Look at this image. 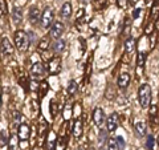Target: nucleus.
Here are the masks:
<instances>
[{
  "label": "nucleus",
  "mask_w": 159,
  "mask_h": 150,
  "mask_svg": "<svg viewBox=\"0 0 159 150\" xmlns=\"http://www.w3.org/2000/svg\"><path fill=\"white\" fill-rule=\"evenodd\" d=\"M15 39V44H16V48L20 52H27L29 48V36L28 33H25L24 31H16L13 35Z\"/></svg>",
  "instance_id": "nucleus-1"
},
{
  "label": "nucleus",
  "mask_w": 159,
  "mask_h": 150,
  "mask_svg": "<svg viewBox=\"0 0 159 150\" xmlns=\"http://www.w3.org/2000/svg\"><path fill=\"white\" fill-rule=\"evenodd\" d=\"M138 98L139 104L142 108H148L151 102V88L148 84H142L138 91Z\"/></svg>",
  "instance_id": "nucleus-2"
},
{
  "label": "nucleus",
  "mask_w": 159,
  "mask_h": 150,
  "mask_svg": "<svg viewBox=\"0 0 159 150\" xmlns=\"http://www.w3.org/2000/svg\"><path fill=\"white\" fill-rule=\"evenodd\" d=\"M41 23L44 28H49L51 26H53V11L52 8L47 7L43 12V17H41Z\"/></svg>",
  "instance_id": "nucleus-3"
},
{
  "label": "nucleus",
  "mask_w": 159,
  "mask_h": 150,
  "mask_svg": "<svg viewBox=\"0 0 159 150\" xmlns=\"http://www.w3.org/2000/svg\"><path fill=\"white\" fill-rule=\"evenodd\" d=\"M47 69H48V72L51 74H57L60 71H61V60H60L58 57L51 59V61H49Z\"/></svg>",
  "instance_id": "nucleus-4"
},
{
  "label": "nucleus",
  "mask_w": 159,
  "mask_h": 150,
  "mask_svg": "<svg viewBox=\"0 0 159 150\" xmlns=\"http://www.w3.org/2000/svg\"><path fill=\"white\" fill-rule=\"evenodd\" d=\"M62 33H64V24L60 23V21L53 23V26L51 28V37L58 40L60 37H61Z\"/></svg>",
  "instance_id": "nucleus-5"
},
{
  "label": "nucleus",
  "mask_w": 159,
  "mask_h": 150,
  "mask_svg": "<svg viewBox=\"0 0 159 150\" xmlns=\"http://www.w3.org/2000/svg\"><path fill=\"white\" fill-rule=\"evenodd\" d=\"M93 121L97 126H102L103 122H105V113L101 108H96L93 112Z\"/></svg>",
  "instance_id": "nucleus-6"
},
{
  "label": "nucleus",
  "mask_w": 159,
  "mask_h": 150,
  "mask_svg": "<svg viewBox=\"0 0 159 150\" xmlns=\"http://www.w3.org/2000/svg\"><path fill=\"white\" fill-rule=\"evenodd\" d=\"M29 134H31V128L27 124H21L19 126V132H17V137L20 141H27L29 138Z\"/></svg>",
  "instance_id": "nucleus-7"
},
{
  "label": "nucleus",
  "mask_w": 159,
  "mask_h": 150,
  "mask_svg": "<svg viewBox=\"0 0 159 150\" xmlns=\"http://www.w3.org/2000/svg\"><path fill=\"white\" fill-rule=\"evenodd\" d=\"M106 125H107V130L109 132L116 130L117 126H118V116H117V113H113V114H110V116L107 117Z\"/></svg>",
  "instance_id": "nucleus-8"
},
{
  "label": "nucleus",
  "mask_w": 159,
  "mask_h": 150,
  "mask_svg": "<svg viewBox=\"0 0 159 150\" xmlns=\"http://www.w3.org/2000/svg\"><path fill=\"white\" fill-rule=\"evenodd\" d=\"M2 53L3 54H12L13 53V45L9 43V40L7 37L2 39Z\"/></svg>",
  "instance_id": "nucleus-9"
},
{
  "label": "nucleus",
  "mask_w": 159,
  "mask_h": 150,
  "mask_svg": "<svg viewBox=\"0 0 159 150\" xmlns=\"http://www.w3.org/2000/svg\"><path fill=\"white\" fill-rule=\"evenodd\" d=\"M31 72L34 77H41V76H44V73H45V68H44L41 63H34L31 68Z\"/></svg>",
  "instance_id": "nucleus-10"
},
{
  "label": "nucleus",
  "mask_w": 159,
  "mask_h": 150,
  "mask_svg": "<svg viewBox=\"0 0 159 150\" xmlns=\"http://www.w3.org/2000/svg\"><path fill=\"white\" fill-rule=\"evenodd\" d=\"M40 17H43V15L40 13V9L37 7H31L29 9V20H31L32 24H37V21L40 20Z\"/></svg>",
  "instance_id": "nucleus-11"
},
{
  "label": "nucleus",
  "mask_w": 159,
  "mask_h": 150,
  "mask_svg": "<svg viewBox=\"0 0 159 150\" xmlns=\"http://www.w3.org/2000/svg\"><path fill=\"white\" fill-rule=\"evenodd\" d=\"M130 84V74L129 73H121L118 77V87L125 89L127 88V85Z\"/></svg>",
  "instance_id": "nucleus-12"
},
{
  "label": "nucleus",
  "mask_w": 159,
  "mask_h": 150,
  "mask_svg": "<svg viewBox=\"0 0 159 150\" xmlns=\"http://www.w3.org/2000/svg\"><path fill=\"white\" fill-rule=\"evenodd\" d=\"M21 20H23V12H21V9H20L19 7H15L12 9V21L15 24H20V23H21Z\"/></svg>",
  "instance_id": "nucleus-13"
},
{
  "label": "nucleus",
  "mask_w": 159,
  "mask_h": 150,
  "mask_svg": "<svg viewBox=\"0 0 159 150\" xmlns=\"http://www.w3.org/2000/svg\"><path fill=\"white\" fill-rule=\"evenodd\" d=\"M70 15H72V4L69 2H66V3H64V6L61 8V16L64 19H69Z\"/></svg>",
  "instance_id": "nucleus-14"
},
{
  "label": "nucleus",
  "mask_w": 159,
  "mask_h": 150,
  "mask_svg": "<svg viewBox=\"0 0 159 150\" xmlns=\"http://www.w3.org/2000/svg\"><path fill=\"white\" fill-rule=\"evenodd\" d=\"M82 134V122L80 120L74 121V126H73V136L74 138H80Z\"/></svg>",
  "instance_id": "nucleus-15"
},
{
  "label": "nucleus",
  "mask_w": 159,
  "mask_h": 150,
  "mask_svg": "<svg viewBox=\"0 0 159 150\" xmlns=\"http://www.w3.org/2000/svg\"><path fill=\"white\" fill-rule=\"evenodd\" d=\"M125 51L126 53H133L134 51H135V40H134L133 37H129L126 40V43H125Z\"/></svg>",
  "instance_id": "nucleus-16"
},
{
  "label": "nucleus",
  "mask_w": 159,
  "mask_h": 150,
  "mask_svg": "<svg viewBox=\"0 0 159 150\" xmlns=\"http://www.w3.org/2000/svg\"><path fill=\"white\" fill-rule=\"evenodd\" d=\"M134 129H135V132L139 137H143L146 134V124L145 122H137Z\"/></svg>",
  "instance_id": "nucleus-17"
},
{
  "label": "nucleus",
  "mask_w": 159,
  "mask_h": 150,
  "mask_svg": "<svg viewBox=\"0 0 159 150\" xmlns=\"http://www.w3.org/2000/svg\"><path fill=\"white\" fill-rule=\"evenodd\" d=\"M64 49H65V41L61 39H58L56 43H54V45H53V51L56 52V53H61Z\"/></svg>",
  "instance_id": "nucleus-18"
},
{
  "label": "nucleus",
  "mask_w": 159,
  "mask_h": 150,
  "mask_svg": "<svg viewBox=\"0 0 159 150\" xmlns=\"http://www.w3.org/2000/svg\"><path fill=\"white\" fill-rule=\"evenodd\" d=\"M107 148H109V150H119L121 149L118 145L117 138H109L107 139Z\"/></svg>",
  "instance_id": "nucleus-19"
},
{
  "label": "nucleus",
  "mask_w": 159,
  "mask_h": 150,
  "mask_svg": "<svg viewBox=\"0 0 159 150\" xmlns=\"http://www.w3.org/2000/svg\"><path fill=\"white\" fill-rule=\"evenodd\" d=\"M77 89H78L77 82L74 81V80H70V81H69V85H68V93L70 94V96H73V94L77 92Z\"/></svg>",
  "instance_id": "nucleus-20"
},
{
  "label": "nucleus",
  "mask_w": 159,
  "mask_h": 150,
  "mask_svg": "<svg viewBox=\"0 0 159 150\" xmlns=\"http://www.w3.org/2000/svg\"><path fill=\"white\" fill-rule=\"evenodd\" d=\"M17 138L16 134H12L11 137H9V142H8V146L11 150H16V146H17Z\"/></svg>",
  "instance_id": "nucleus-21"
},
{
  "label": "nucleus",
  "mask_w": 159,
  "mask_h": 150,
  "mask_svg": "<svg viewBox=\"0 0 159 150\" xmlns=\"http://www.w3.org/2000/svg\"><path fill=\"white\" fill-rule=\"evenodd\" d=\"M145 61H146V53L139 52L138 53V57H137V65L139 68H142L143 65H145Z\"/></svg>",
  "instance_id": "nucleus-22"
},
{
  "label": "nucleus",
  "mask_w": 159,
  "mask_h": 150,
  "mask_svg": "<svg viewBox=\"0 0 159 150\" xmlns=\"http://www.w3.org/2000/svg\"><path fill=\"white\" fill-rule=\"evenodd\" d=\"M65 148H66V139L64 138V137H61V138H58V141L56 142V150H65Z\"/></svg>",
  "instance_id": "nucleus-23"
},
{
  "label": "nucleus",
  "mask_w": 159,
  "mask_h": 150,
  "mask_svg": "<svg viewBox=\"0 0 159 150\" xmlns=\"http://www.w3.org/2000/svg\"><path fill=\"white\" fill-rule=\"evenodd\" d=\"M151 16L154 20H158V17H159V3L158 2L154 3V6L151 8Z\"/></svg>",
  "instance_id": "nucleus-24"
},
{
  "label": "nucleus",
  "mask_w": 159,
  "mask_h": 150,
  "mask_svg": "<svg viewBox=\"0 0 159 150\" xmlns=\"http://www.w3.org/2000/svg\"><path fill=\"white\" fill-rule=\"evenodd\" d=\"M150 117H151L152 121H154V118L159 120V118H158V105L152 104L151 106H150Z\"/></svg>",
  "instance_id": "nucleus-25"
},
{
  "label": "nucleus",
  "mask_w": 159,
  "mask_h": 150,
  "mask_svg": "<svg viewBox=\"0 0 159 150\" xmlns=\"http://www.w3.org/2000/svg\"><path fill=\"white\" fill-rule=\"evenodd\" d=\"M154 145H155V139H154V136H148L146 138V148L147 150H152Z\"/></svg>",
  "instance_id": "nucleus-26"
},
{
  "label": "nucleus",
  "mask_w": 159,
  "mask_h": 150,
  "mask_svg": "<svg viewBox=\"0 0 159 150\" xmlns=\"http://www.w3.org/2000/svg\"><path fill=\"white\" fill-rule=\"evenodd\" d=\"M37 47L41 49V51H45V49H48L49 48V40H47V39H43L41 41H40L39 44H37Z\"/></svg>",
  "instance_id": "nucleus-27"
},
{
  "label": "nucleus",
  "mask_w": 159,
  "mask_h": 150,
  "mask_svg": "<svg viewBox=\"0 0 159 150\" xmlns=\"http://www.w3.org/2000/svg\"><path fill=\"white\" fill-rule=\"evenodd\" d=\"M70 116H72V108L69 106V105H66L65 109H64V120L68 121V120L70 118Z\"/></svg>",
  "instance_id": "nucleus-28"
},
{
  "label": "nucleus",
  "mask_w": 159,
  "mask_h": 150,
  "mask_svg": "<svg viewBox=\"0 0 159 150\" xmlns=\"http://www.w3.org/2000/svg\"><path fill=\"white\" fill-rule=\"evenodd\" d=\"M9 142V138H7V134L4 130H2V139H0V145H2V148L4 149V146Z\"/></svg>",
  "instance_id": "nucleus-29"
},
{
  "label": "nucleus",
  "mask_w": 159,
  "mask_h": 150,
  "mask_svg": "<svg viewBox=\"0 0 159 150\" xmlns=\"http://www.w3.org/2000/svg\"><path fill=\"white\" fill-rule=\"evenodd\" d=\"M39 89H40V93H41V96H44V94L47 93V91H48V84L45 81L41 82V84H40V88Z\"/></svg>",
  "instance_id": "nucleus-30"
},
{
  "label": "nucleus",
  "mask_w": 159,
  "mask_h": 150,
  "mask_svg": "<svg viewBox=\"0 0 159 150\" xmlns=\"http://www.w3.org/2000/svg\"><path fill=\"white\" fill-rule=\"evenodd\" d=\"M0 8H2V16L7 13V4H6V0H0Z\"/></svg>",
  "instance_id": "nucleus-31"
},
{
  "label": "nucleus",
  "mask_w": 159,
  "mask_h": 150,
  "mask_svg": "<svg viewBox=\"0 0 159 150\" xmlns=\"http://www.w3.org/2000/svg\"><path fill=\"white\" fill-rule=\"evenodd\" d=\"M56 101H54V100H52V101H51V114H52V116L54 117V116H56Z\"/></svg>",
  "instance_id": "nucleus-32"
},
{
  "label": "nucleus",
  "mask_w": 159,
  "mask_h": 150,
  "mask_svg": "<svg viewBox=\"0 0 159 150\" xmlns=\"http://www.w3.org/2000/svg\"><path fill=\"white\" fill-rule=\"evenodd\" d=\"M98 141H99V143H103L106 141V132L105 130L99 132V139H98Z\"/></svg>",
  "instance_id": "nucleus-33"
},
{
  "label": "nucleus",
  "mask_w": 159,
  "mask_h": 150,
  "mask_svg": "<svg viewBox=\"0 0 159 150\" xmlns=\"http://www.w3.org/2000/svg\"><path fill=\"white\" fill-rule=\"evenodd\" d=\"M12 116H13V121L15 122H19L20 121V120H21V114H20L19 112H12Z\"/></svg>",
  "instance_id": "nucleus-34"
},
{
  "label": "nucleus",
  "mask_w": 159,
  "mask_h": 150,
  "mask_svg": "<svg viewBox=\"0 0 159 150\" xmlns=\"http://www.w3.org/2000/svg\"><path fill=\"white\" fill-rule=\"evenodd\" d=\"M29 85H31V87H29L31 91H39V88H40V85L36 81H31V82H29Z\"/></svg>",
  "instance_id": "nucleus-35"
},
{
  "label": "nucleus",
  "mask_w": 159,
  "mask_h": 150,
  "mask_svg": "<svg viewBox=\"0 0 159 150\" xmlns=\"http://www.w3.org/2000/svg\"><path fill=\"white\" fill-rule=\"evenodd\" d=\"M84 15H85V9H84V8L78 9V12H77V21H78V20L84 16Z\"/></svg>",
  "instance_id": "nucleus-36"
},
{
  "label": "nucleus",
  "mask_w": 159,
  "mask_h": 150,
  "mask_svg": "<svg viewBox=\"0 0 159 150\" xmlns=\"http://www.w3.org/2000/svg\"><path fill=\"white\" fill-rule=\"evenodd\" d=\"M125 35H129L130 33V23H129V19L126 20V27H125V31H123Z\"/></svg>",
  "instance_id": "nucleus-37"
},
{
  "label": "nucleus",
  "mask_w": 159,
  "mask_h": 150,
  "mask_svg": "<svg viewBox=\"0 0 159 150\" xmlns=\"http://www.w3.org/2000/svg\"><path fill=\"white\" fill-rule=\"evenodd\" d=\"M117 4L119 8H125L126 7V0H117Z\"/></svg>",
  "instance_id": "nucleus-38"
},
{
  "label": "nucleus",
  "mask_w": 159,
  "mask_h": 150,
  "mask_svg": "<svg viewBox=\"0 0 159 150\" xmlns=\"http://www.w3.org/2000/svg\"><path fill=\"white\" fill-rule=\"evenodd\" d=\"M117 141H118L119 148L123 149V146H125V141H123V138H122V137H117Z\"/></svg>",
  "instance_id": "nucleus-39"
},
{
  "label": "nucleus",
  "mask_w": 159,
  "mask_h": 150,
  "mask_svg": "<svg viewBox=\"0 0 159 150\" xmlns=\"http://www.w3.org/2000/svg\"><path fill=\"white\" fill-rule=\"evenodd\" d=\"M139 13H141V8H137V9H135V12H134V15H133V17H134V19H137V17L139 16Z\"/></svg>",
  "instance_id": "nucleus-40"
},
{
  "label": "nucleus",
  "mask_w": 159,
  "mask_h": 150,
  "mask_svg": "<svg viewBox=\"0 0 159 150\" xmlns=\"http://www.w3.org/2000/svg\"><path fill=\"white\" fill-rule=\"evenodd\" d=\"M81 2H82V3H84V4H88V3H89V2H90V0H81Z\"/></svg>",
  "instance_id": "nucleus-41"
},
{
  "label": "nucleus",
  "mask_w": 159,
  "mask_h": 150,
  "mask_svg": "<svg viewBox=\"0 0 159 150\" xmlns=\"http://www.w3.org/2000/svg\"><path fill=\"white\" fill-rule=\"evenodd\" d=\"M102 150H109V148H103V149H102Z\"/></svg>",
  "instance_id": "nucleus-42"
},
{
  "label": "nucleus",
  "mask_w": 159,
  "mask_h": 150,
  "mask_svg": "<svg viewBox=\"0 0 159 150\" xmlns=\"http://www.w3.org/2000/svg\"><path fill=\"white\" fill-rule=\"evenodd\" d=\"M78 150H85V149H84V148H80V149H78Z\"/></svg>",
  "instance_id": "nucleus-43"
},
{
  "label": "nucleus",
  "mask_w": 159,
  "mask_h": 150,
  "mask_svg": "<svg viewBox=\"0 0 159 150\" xmlns=\"http://www.w3.org/2000/svg\"><path fill=\"white\" fill-rule=\"evenodd\" d=\"M32 150H39V148H34V149H32Z\"/></svg>",
  "instance_id": "nucleus-44"
},
{
  "label": "nucleus",
  "mask_w": 159,
  "mask_h": 150,
  "mask_svg": "<svg viewBox=\"0 0 159 150\" xmlns=\"http://www.w3.org/2000/svg\"><path fill=\"white\" fill-rule=\"evenodd\" d=\"M158 143H159V137H158Z\"/></svg>",
  "instance_id": "nucleus-45"
}]
</instances>
